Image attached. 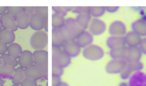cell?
Masks as SVG:
<instances>
[{
	"instance_id": "19",
	"label": "cell",
	"mask_w": 146,
	"mask_h": 86,
	"mask_svg": "<svg viewBox=\"0 0 146 86\" xmlns=\"http://www.w3.org/2000/svg\"><path fill=\"white\" fill-rule=\"evenodd\" d=\"M132 31H134L141 37L146 36V20L143 19H138L132 22Z\"/></svg>"
},
{
	"instance_id": "44",
	"label": "cell",
	"mask_w": 146,
	"mask_h": 86,
	"mask_svg": "<svg viewBox=\"0 0 146 86\" xmlns=\"http://www.w3.org/2000/svg\"><path fill=\"white\" fill-rule=\"evenodd\" d=\"M43 28L44 30V31H46V32H48V19L44 20V23Z\"/></svg>"
},
{
	"instance_id": "42",
	"label": "cell",
	"mask_w": 146,
	"mask_h": 86,
	"mask_svg": "<svg viewBox=\"0 0 146 86\" xmlns=\"http://www.w3.org/2000/svg\"><path fill=\"white\" fill-rule=\"evenodd\" d=\"M52 86H57L60 82V78L59 76L52 75Z\"/></svg>"
},
{
	"instance_id": "13",
	"label": "cell",
	"mask_w": 146,
	"mask_h": 86,
	"mask_svg": "<svg viewBox=\"0 0 146 86\" xmlns=\"http://www.w3.org/2000/svg\"><path fill=\"white\" fill-rule=\"evenodd\" d=\"M66 41V39L62 27L52 29V46L62 48Z\"/></svg>"
},
{
	"instance_id": "11",
	"label": "cell",
	"mask_w": 146,
	"mask_h": 86,
	"mask_svg": "<svg viewBox=\"0 0 146 86\" xmlns=\"http://www.w3.org/2000/svg\"><path fill=\"white\" fill-rule=\"evenodd\" d=\"M34 64L41 67H48V54L44 50H35L33 52Z\"/></svg>"
},
{
	"instance_id": "36",
	"label": "cell",
	"mask_w": 146,
	"mask_h": 86,
	"mask_svg": "<svg viewBox=\"0 0 146 86\" xmlns=\"http://www.w3.org/2000/svg\"><path fill=\"white\" fill-rule=\"evenodd\" d=\"M37 83L36 80L29 78L25 77L21 84V86H36Z\"/></svg>"
},
{
	"instance_id": "24",
	"label": "cell",
	"mask_w": 146,
	"mask_h": 86,
	"mask_svg": "<svg viewBox=\"0 0 146 86\" xmlns=\"http://www.w3.org/2000/svg\"><path fill=\"white\" fill-rule=\"evenodd\" d=\"M15 38V36L14 31L4 28L0 31V39L6 44L13 43Z\"/></svg>"
},
{
	"instance_id": "48",
	"label": "cell",
	"mask_w": 146,
	"mask_h": 86,
	"mask_svg": "<svg viewBox=\"0 0 146 86\" xmlns=\"http://www.w3.org/2000/svg\"><path fill=\"white\" fill-rule=\"evenodd\" d=\"M3 64V62H2V58H1V56L0 55V65L2 64Z\"/></svg>"
},
{
	"instance_id": "16",
	"label": "cell",
	"mask_w": 146,
	"mask_h": 86,
	"mask_svg": "<svg viewBox=\"0 0 146 86\" xmlns=\"http://www.w3.org/2000/svg\"><path fill=\"white\" fill-rule=\"evenodd\" d=\"M0 21L4 28L15 31L18 29L15 18L7 13H5L0 17Z\"/></svg>"
},
{
	"instance_id": "18",
	"label": "cell",
	"mask_w": 146,
	"mask_h": 86,
	"mask_svg": "<svg viewBox=\"0 0 146 86\" xmlns=\"http://www.w3.org/2000/svg\"><path fill=\"white\" fill-rule=\"evenodd\" d=\"M125 44L127 47L139 46L142 38L133 31H129L124 36Z\"/></svg>"
},
{
	"instance_id": "9",
	"label": "cell",
	"mask_w": 146,
	"mask_h": 86,
	"mask_svg": "<svg viewBox=\"0 0 146 86\" xmlns=\"http://www.w3.org/2000/svg\"><path fill=\"white\" fill-rule=\"evenodd\" d=\"M106 24L99 18H94L89 24V32L92 35H100L103 34L106 30Z\"/></svg>"
},
{
	"instance_id": "51",
	"label": "cell",
	"mask_w": 146,
	"mask_h": 86,
	"mask_svg": "<svg viewBox=\"0 0 146 86\" xmlns=\"http://www.w3.org/2000/svg\"><path fill=\"white\" fill-rule=\"evenodd\" d=\"M0 86H5L3 84H0Z\"/></svg>"
},
{
	"instance_id": "33",
	"label": "cell",
	"mask_w": 146,
	"mask_h": 86,
	"mask_svg": "<svg viewBox=\"0 0 146 86\" xmlns=\"http://www.w3.org/2000/svg\"><path fill=\"white\" fill-rule=\"evenodd\" d=\"M34 13L39 15L44 20L47 19L48 17V7L47 6H35Z\"/></svg>"
},
{
	"instance_id": "37",
	"label": "cell",
	"mask_w": 146,
	"mask_h": 86,
	"mask_svg": "<svg viewBox=\"0 0 146 86\" xmlns=\"http://www.w3.org/2000/svg\"><path fill=\"white\" fill-rule=\"evenodd\" d=\"M88 6H71L70 11L74 14H79L84 11L88 8Z\"/></svg>"
},
{
	"instance_id": "32",
	"label": "cell",
	"mask_w": 146,
	"mask_h": 86,
	"mask_svg": "<svg viewBox=\"0 0 146 86\" xmlns=\"http://www.w3.org/2000/svg\"><path fill=\"white\" fill-rule=\"evenodd\" d=\"M23 11V6H7V13L14 18L17 17Z\"/></svg>"
},
{
	"instance_id": "35",
	"label": "cell",
	"mask_w": 146,
	"mask_h": 86,
	"mask_svg": "<svg viewBox=\"0 0 146 86\" xmlns=\"http://www.w3.org/2000/svg\"><path fill=\"white\" fill-rule=\"evenodd\" d=\"M63 73V68L58 64L52 62V75L60 77Z\"/></svg>"
},
{
	"instance_id": "2",
	"label": "cell",
	"mask_w": 146,
	"mask_h": 86,
	"mask_svg": "<svg viewBox=\"0 0 146 86\" xmlns=\"http://www.w3.org/2000/svg\"><path fill=\"white\" fill-rule=\"evenodd\" d=\"M25 75L26 77L34 79L36 81H44L47 78L48 67H41L34 64L25 69Z\"/></svg>"
},
{
	"instance_id": "17",
	"label": "cell",
	"mask_w": 146,
	"mask_h": 86,
	"mask_svg": "<svg viewBox=\"0 0 146 86\" xmlns=\"http://www.w3.org/2000/svg\"><path fill=\"white\" fill-rule=\"evenodd\" d=\"M19 67L26 69L34 64L33 53L28 50L22 51L21 54L18 59Z\"/></svg>"
},
{
	"instance_id": "10",
	"label": "cell",
	"mask_w": 146,
	"mask_h": 86,
	"mask_svg": "<svg viewBox=\"0 0 146 86\" xmlns=\"http://www.w3.org/2000/svg\"><path fill=\"white\" fill-rule=\"evenodd\" d=\"M74 40L80 48H85L92 44L94 38L93 35L89 32L85 30L81 31L75 38Z\"/></svg>"
},
{
	"instance_id": "43",
	"label": "cell",
	"mask_w": 146,
	"mask_h": 86,
	"mask_svg": "<svg viewBox=\"0 0 146 86\" xmlns=\"http://www.w3.org/2000/svg\"><path fill=\"white\" fill-rule=\"evenodd\" d=\"M7 11V6H0V16L2 15Z\"/></svg>"
},
{
	"instance_id": "1",
	"label": "cell",
	"mask_w": 146,
	"mask_h": 86,
	"mask_svg": "<svg viewBox=\"0 0 146 86\" xmlns=\"http://www.w3.org/2000/svg\"><path fill=\"white\" fill-rule=\"evenodd\" d=\"M62 28L65 35L66 41L71 39L74 40L76 36L84 30L76 22V19L72 17H69L65 19L64 23Z\"/></svg>"
},
{
	"instance_id": "41",
	"label": "cell",
	"mask_w": 146,
	"mask_h": 86,
	"mask_svg": "<svg viewBox=\"0 0 146 86\" xmlns=\"http://www.w3.org/2000/svg\"><path fill=\"white\" fill-rule=\"evenodd\" d=\"M23 9H24V11L31 15L35 13V6H23Z\"/></svg>"
},
{
	"instance_id": "34",
	"label": "cell",
	"mask_w": 146,
	"mask_h": 86,
	"mask_svg": "<svg viewBox=\"0 0 146 86\" xmlns=\"http://www.w3.org/2000/svg\"><path fill=\"white\" fill-rule=\"evenodd\" d=\"M71 6H52V9L55 13L64 17L68 11H70Z\"/></svg>"
},
{
	"instance_id": "50",
	"label": "cell",
	"mask_w": 146,
	"mask_h": 86,
	"mask_svg": "<svg viewBox=\"0 0 146 86\" xmlns=\"http://www.w3.org/2000/svg\"><path fill=\"white\" fill-rule=\"evenodd\" d=\"M10 86H21V85H17V84H13V85H10Z\"/></svg>"
},
{
	"instance_id": "39",
	"label": "cell",
	"mask_w": 146,
	"mask_h": 86,
	"mask_svg": "<svg viewBox=\"0 0 146 86\" xmlns=\"http://www.w3.org/2000/svg\"><path fill=\"white\" fill-rule=\"evenodd\" d=\"M7 44L0 39V55H2L6 54V52H7Z\"/></svg>"
},
{
	"instance_id": "23",
	"label": "cell",
	"mask_w": 146,
	"mask_h": 86,
	"mask_svg": "<svg viewBox=\"0 0 146 86\" xmlns=\"http://www.w3.org/2000/svg\"><path fill=\"white\" fill-rule=\"evenodd\" d=\"M30 14L27 13L23 11L17 17H15L16 22L17 24L18 28L20 29H26L29 26Z\"/></svg>"
},
{
	"instance_id": "12",
	"label": "cell",
	"mask_w": 146,
	"mask_h": 86,
	"mask_svg": "<svg viewBox=\"0 0 146 86\" xmlns=\"http://www.w3.org/2000/svg\"><path fill=\"white\" fill-rule=\"evenodd\" d=\"M80 48L74 39L66 41L62 47V50L71 58L78 56L80 53Z\"/></svg>"
},
{
	"instance_id": "7",
	"label": "cell",
	"mask_w": 146,
	"mask_h": 86,
	"mask_svg": "<svg viewBox=\"0 0 146 86\" xmlns=\"http://www.w3.org/2000/svg\"><path fill=\"white\" fill-rule=\"evenodd\" d=\"M127 63L125 59H112L106 64L105 70L108 74H120L125 68Z\"/></svg>"
},
{
	"instance_id": "14",
	"label": "cell",
	"mask_w": 146,
	"mask_h": 86,
	"mask_svg": "<svg viewBox=\"0 0 146 86\" xmlns=\"http://www.w3.org/2000/svg\"><path fill=\"white\" fill-rule=\"evenodd\" d=\"M106 44L110 50H114L126 47L124 36H110L106 41Z\"/></svg>"
},
{
	"instance_id": "25",
	"label": "cell",
	"mask_w": 146,
	"mask_h": 86,
	"mask_svg": "<svg viewBox=\"0 0 146 86\" xmlns=\"http://www.w3.org/2000/svg\"><path fill=\"white\" fill-rule=\"evenodd\" d=\"M15 71V67L2 64L0 65V78L3 80L11 79Z\"/></svg>"
},
{
	"instance_id": "4",
	"label": "cell",
	"mask_w": 146,
	"mask_h": 86,
	"mask_svg": "<svg viewBox=\"0 0 146 86\" xmlns=\"http://www.w3.org/2000/svg\"><path fill=\"white\" fill-rule=\"evenodd\" d=\"M82 55L87 60L97 61L103 58L104 51L100 46L92 44L83 48Z\"/></svg>"
},
{
	"instance_id": "40",
	"label": "cell",
	"mask_w": 146,
	"mask_h": 86,
	"mask_svg": "<svg viewBox=\"0 0 146 86\" xmlns=\"http://www.w3.org/2000/svg\"><path fill=\"white\" fill-rule=\"evenodd\" d=\"M119 9V6H106V12L110 13H116L118 10Z\"/></svg>"
},
{
	"instance_id": "20",
	"label": "cell",
	"mask_w": 146,
	"mask_h": 86,
	"mask_svg": "<svg viewBox=\"0 0 146 86\" xmlns=\"http://www.w3.org/2000/svg\"><path fill=\"white\" fill-rule=\"evenodd\" d=\"M143 53L139 46L127 47L125 60L127 62L140 60Z\"/></svg>"
},
{
	"instance_id": "3",
	"label": "cell",
	"mask_w": 146,
	"mask_h": 86,
	"mask_svg": "<svg viewBox=\"0 0 146 86\" xmlns=\"http://www.w3.org/2000/svg\"><path fill=\"white\" fill-rule=\"evenodd\" d=\"M48 40V35L46 31H37L31 35L30 39V44L35 50H43L47 46Z\"/></svg>"
},
{
	"instance_id": "52",
	"label": "cell",
	"mask_w": 146,
	"mask_h": 86,
	"mask_svg": "<svg viewBox=\"0 0 146 86\" xmlns=\"http://www.w3.org/2000/svg\"><path fill=\"white\" fill-rule=\"evenodd\" d=\"M36 86H42V85H36Z\"/></svg>"
},
{
	"instance_id": "26",
	"label": "cell",
	"mask_w": 146,
	"mask_h": 86,
	"mask_svg": "<svg viewBox=\"0 0 146 86\" xmlns=\"http://www.w3.org/2000/svg\"><path fill=\"white\" fill-rule=\"evenodd\" d=\"M25 77L26 76L25 75V69L19 67L15 69V71L11 80L13 84L20 85Z\"/></svg>"
},
{
	"instance_id": "22",
	"label": "cell",
	"mask_w": 146,
	"mask_h": 86,
	"mask_svg": "<svg viewBox=\"0 0 146 86\" xmlns=\"http://www.w3.org/2000/svg\"><path fill=\"white\" fill-rule=\"evenodd\" d=\"M44 19L39 15L33 13L30 15L29 26L30 28L35 31H40L43 28Z\"/></svg>"
},
{
	"instance_id": "49",
	"label": "cell",
	"mask_w": 146,
	"mask_h": 86,
	"mask_svg": "<svg viewBox=\"0 0 146 86\" xmlns=\"http://www.w3.org/2000/svg\"><path fill=\"white\" fill-rule=\"evenodd\" d=\"M2 23H1V21H0V31L2 29Z\"/></svg>"
},
{
	"instance_id": "27",
	"label": "cell",
	"mask_w": 146,
	"mask_h": 86,
	"mask_svg": "<svg viewBox=\"0 0 146 86\" xmlns=\"http://www.w3.org/2000/svg\"><path fill=\"white\" fill-rule=\"evenodd\" d=\"M22 52L21 46L17 43H13L7 46V54L15 59H18Z\"/></svg>"
},
{
	"instance_id": "38",
	"label": "cell",
	"mask_w": 146,
	"mask_h": 86,
	"mask_svg": "<svg viewBox=\"0 0 146 86\" xmlns=\"http://www.w3.org/2000/svg\"><path fill=\"white\" fill-rule=\"evenodd\" d=\"M139 47L140 48L143 54L146 55V38L144 37L142 38Z\"/></svg>"
},
{
	"instance_id": "30",
	"label": "cell",
	"mask_w": 146,
	"mask_h": 86,
	"mask_svg": "<svg viewBox=\"0 0 146 86\" xmlns=\"http://www.w3.org/2000/svg\"><path fill=\"white\" fill-rule=\"evenodd\" d=\"M65 22L64 17L56 13H54L52 15V25L53 28H61Z\"/></svg>"
},
{
	"instance_id": "45",
	"label": "cell",
	"mask_w": 146,
	"mask_h": 86,
	"mask_svg": "<svg viewBox=\"0 0 146 86\" xmlns=\"http://www.w3.org/2000/svg\"><path fill=\"white\" fill-rule=\"evenodd\" d=\"M57 86H68V85L66 83H65V82L61 81Z\"/></svg>"
},
{
	"instance_id": "29",
	"label": "cell",
	"mask_w": 146,
	"mask_h": 86,
	"mask_svg": "<svg viewBox=\"0 0 146 86\" xmlns=\"http://www.w3.org/2000/svg\"><path fill=\"white\" fill-rule=\"evenodd\" d=\"M89 11L91 17L98 18L103 16L106 12V6H90Z\"/></svg>"
},
{
	"instance_id": "15",
	"label": "cell",
	"mask_w": 146,
	"mask_h": 86,
	"mask_svg": "<svg viewBox=\"0 0 146 86\" xmlns=\"http://www.w3.org/2000/svg\"><path fill=\"white\" fill-rule=\"evenodd\" d=\"M128 86H146V74L141 71L133 73L129 78Z\"/></svg>"
},
{
	"instance_id": "5",
	"label": "cell",
	"mask_w": 146,
	"mask_h": 86,
	"mask_svg": "<svg viewBox=\"0 0 146 86\" xmlns=\"http://www.w3.org/2000/svg\"><path fill=\"white\" fill-rule=\"evenodd\" d=\"M52 62L58 64L63 68L67 67L70 64L71 57L62 50V48L52 46Z\"/></svg>"
},
{
	"instance_id": "46",
	"label": "cell",
	"mask_w": 146,
	"mask_h": 86,
	"mask_svg": "<svg viewBox=\"0 0 146 86\" xmlns=\"http://www.w3.org/2000/svg\"><path fill=\"white\" fill-rule=\"evenodd\" d=\"M119 86H128V83L123 81V82H121V83L119 84Z\"/></svg>"
},
{
	"instance_id": "21",
	"label": "cell",
	"mask_w": 146,
	"mask_h": 86,
	"mask_svg": "<svg viewBox=\"0 0 146 86\" xmlns=\"http://www.w3.org/2000/svg\"><path fill=\"white\" fill-rule=\"evenodd\" d=\"M89 7L90 6H88L84 11L78 14L75 18L76 22L84 30H85L88 26L89 22L91 18V15L89 11Z\"/></svg>"
},
{
	"instance_id": "8",
	"label": "cell",
	"mask_w": 146,
	"mask_h": 86,
	"mask_svg": "<svg viewBox=\"0 0 146 86\" xmlns=\"http://www.w3.org/2000/svg\"><path fill=\"white\" fill-rule=\"evenodd\" d=\"M108 30L110 36H124L127 32L125 23L119 20L112 22L110 23Z\"/></svg>"
},
{
	"instance_id": "47",
	"label": "cell",
	"mask_w": 146,
	"mask_h": 86,
	"mask_svg": "<svg viewBox=\"0 0 146 86\" xmlns=\"http://www.w3.org/2000/svg\"><path fill=\"white\" fill-rule=\"evenodd\" d=\"M5 80H3V79H1L0 78V84H3L5 83Z\"/></svg>"
},
{
	"instance_id": "31",
	"label": "cell",
	"mask_w": 146,
	"mask_h": 86,
	"mask_svg": "<svg viewBox=\"0 0 146 86\" xmlns=\"http://www.w3.org/2000/svg\"><path fill=\"white\" fill-rule=\"evenodd\" d=\"M1 58H2L3 64H4L11 66L13 67H15L18 65V62L17 59L9 55L8 54L6 53L1 55Z\"/></svg>"
},
{
	"instance_id": "6",
	"label": "cell",
	"mask_w": 146,
	"mask_h": 86,
	"mask_svg": "<svg viewBox=\"0 0 146 86\" xmlns=\"http://www.w3.org/2000/svg\"><path fill=\"white\" fill-rule=\"evenodd\" d=\"M143 67V64L140 60L127 62L125 68L120 73V78L124 80L129 79L133 73L141 71Z\"/></svg>"
},
{
	"instance_id": "28",
	"label": "cell",
	"mask_w": 146,
	"mask_h": 86,
	"mask_svg": "<svg viewBox=\"0 0 146 86\" xmlns=\"http://www.w3.org/2000/svg\"><path fill=\"white\" fill-rule=\"evenodd\" d=\"M127 46L114 50H110L109 55L112 59H125Z\"/></svg>"
}]
</instances>
